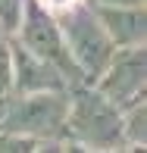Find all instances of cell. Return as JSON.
<instances>
[{
  "label": "cell",
  "instance_id": "cell-15",
  "mask_svg": "<svg viewBox=\"0 0 147 153\" xmlns=\"http://www.w3.org/2000/svg\"><path fill=\"white\" fill-rule=\"evenodd\" d=\"M63 153H91V150H88V147H81V144H69Z\"/></svg>",
  "mask_w": 147,
  "mask_h": 153
},
{
  "label": "cell",
  "instance_id": "cell-1",
  "mask_svg": "<svg viewBox=\"0 0 147 153\" xmlns=\"http://www.w3.org/2000/svg\"><path fill=\"white\" fill-rule=\"evenodd\" d=\"M66 134L75 137V144L97 150H116L122 147V109L113 106L100 94H75L69 100L66 113Z\"/></svg>",
  "mask_w": 147,
  "mask_h": 153
},
{
  "label": "cell",
  "instance_id": "cell-5",
  "mask_svg": "<svg viewBox=\"0 0 147 153\" xmlns=\"http://www.w3.org/2000/svg\"><path fill=\"white\" fill-rule=\"evenodd\" d=\"M97 94L107 97L113 106L125 109L135 100H144V50L141 47H122L113 53L100 75H97Z\"/></svg>",
  "mask_w": 147,
  "mask_h": 153
},
{
  "label": "cell",
  "instance_id": "cell-12",
  "mask_svg": "<svg viewBox=\"0 0 147 153\" xmlns=\"http://www.w3.org/2000/svg\"><path fill=\"white\" fill-rule=\"evenodd\" d=\"M97 6H141L144 0H91Z\"/></svg>",
  "mask_w": 147,
  "mask_h": 153
},
{
  "label": "cell",
  "instance_id": "cell-16",
  "mask_svg": "<svg viewBox=\"0 0 147 153\" xmlns=\"http://www.w3.org/2000/svg\"><path fill=\"white\" fill-rule=\"evenodd\" d=\"M0 31H3V28H0Z\"/></svg>",
  "mask_w": 147,
  "mask_h": 153
},
{
  "label": "cell",
  "instance_id": "cell-11",
  "mask_svg": "<svg viewBox=\"0 0 147 153\" xmlns=\"http://www.w3.org/2000/svg\"><path fill=\"white\" fill-rule=\"evenodd\" d=\"M66 144H60L57 137H47V141H38L34 144V153H63Z\"/></svg>",
  "mask_w": 147,
  "mask_h": 153
},
{
  "label": "cell",
  "instance_id": "cell-2",
  "mask_svg": "<svg viewBox=\"0 0 147 153\" xmlns=\"http://www.w3.org/2000/svg\"><path fill=\"white\" fill-rule=\"evenodd\" d=\"M66 113H69V100L60 91L22 94L3 113V119H0V131L25 134V137H34V141L63 137V134H66Z\"/></svg>",
  "mask_w": 147,
  "mask_h": 153
},
{
  "label": "cell",
  "instance_id": "cell-3",
  "mask_svg": "<svg viewBox=\"0 0 147 153\" xmlns=\"http://www.w3.org/2000/svg\"><path fill=\"white\" fill-rule=\"evenodd\" d=\"M60 34H63V41H66V50H69V56H72V62L88 78H97V75L107 69V62L113 59V53H116V47H113V41L107 38L103 25L97 22V16L88 13V10H72L63 19Z\"/></svg>",
  "mask_w": 147,
  "mask_h": 153
},
{
  "label": "cell",
  "instance_id": "cell-6",
  "mask_svg": "<svg viewBox=\"0 0 147 153\" xmlns=\"http://www.w3.org/2000/svg\"><path fill=\"white\" fill-rule=\"evenodd\" d=\"M97 22L103 25L113 47H141L144 44V10L141 6H97Z\"/></svg>",
  "mask_w": 147,
  "mask_h": 153
},
{
  "label": "cell",
  "instance_id": "cell-14",
  "mask_svg": "<svg viewBox=\"0 0 147 153\" xmlns=\"http://www.w3.org/2000/svg\"><path fill=\"white\" fill-rule=\"evenodd\" d=\"M97 153H141V147H116V150H97Z\"/></svg>",
  "mask_w": 147,
  "mask_h": 153
},
{
  "label": "cell",
  "instance_id": "cell-10",
  "mask_svg": "<svg viewBox=\"0 0 147 153\" xmlns=\"http://www.w3.org/2000/svg\"><path fill=\"white\" fill-rule=\"evenodd\" d=\"M13 88V53L10 47L0 41V97Z\"/></svg>",
  "mask_w": 147,
  "mask_h": 153
},
{
  "label": "cell",
  "instance_id": "cell-9",
  "mask_svg": "<svg viewBox=\"0 0 147 153\" xmlns=\"http://www.w3.org/2000/svg\"><path fill=\"white\" fill-rule=\"evenodd\" d=\"M22 3H25V0H0V28H3V31L19 28V19H22Z\"/></svg>",
  "mask_w": 147,
  "mask_h": 153
},
{
  "label": "cell",
  "instance_id": "cell-7",
  "mask_svg": "<svg viewBox=\"0 0 147 153\" xmlns=\"http://www.w3.org/2000/svg\"><path fill=\"white\" fill-rule=\"evenodd\" d=\"M13 85L22 94L34 91H63V75L53 66H47L44 59H38L25 47H16L13 53Z\"/></svg>",
  "mask_w": 147,
  "mask_h": 153
},
{
  "label": "cell",
  "instance_id": "cell-4",
  "mask_svg": "<svg viewBox=\"0 0 147 153\" xmlns=\"http://www.w3.org/2000/svg\"><path fill=\"white\" fill-rule=\"evenodd\" d=\"M19 28H22V41H25V50L28 53H34L38 59H44L47 66H53L63 78H72V81L81 78L78 66L72 62V56H69V50H66V41H63V34H60V25L53 22L34 0L22 3Z\"/></svg>",
  "mask_w": 147,
  "mask_h": 153
},
{
  "label": "cell",
  "instance_id": "cell-13",
  "mask_svg": "<svg viewBox=\"0 0 147 153\" xmlns=\"http://www.w3.org/2000/svg\"><path fill=\"white\" fill-rule=\"evenodd\" d=\"M44 3L53 10H69V6H75V0H44Z\"/></svg>",
  "mask_w": 147,
  "mask_h": 153
},
{
  "label": "cell",
  "instance_id": "cell-8",
  "mask_svg": "<svg viewBox=\"0 0 147 153\" xmlns=\"http://www.w3.org/2000/svg\"><path fill=\"white\" fill-rule=\"evenodd\" d=\"M34 144H38L34 137L0 131V153H34Z\"/></svg>",
  "mask_w": 147,
  "mask_h": 153
}]
</instances>
